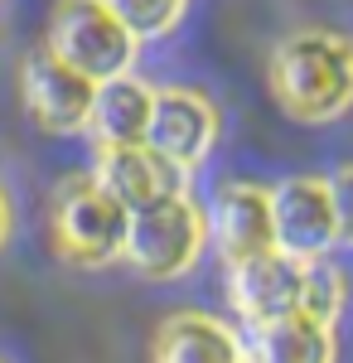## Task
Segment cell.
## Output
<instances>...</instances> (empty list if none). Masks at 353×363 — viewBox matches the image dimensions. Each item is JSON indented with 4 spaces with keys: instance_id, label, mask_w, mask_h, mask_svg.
Listing matches in <instances>:
<instances>
[{
    "instance_id": "obj_5",
    "label": "cell",
    "mask_w": 353,
    "mask_h": 363,
    "mask_svg": "<svg viewBox=\"0 0 353 363\" xmlns=\"http://www.w3.org/2000/svg\"><path fill=\"white\" fill-rule=\"evenodd\" d=\"M334 208H329V184L296 174L271 189V247L300 267L325 262L334 247Z\"/></svg>"
},
{
    "instance_id": "obj_18",
    "label": "cell",
    "mask_w": 353,
    "mask_h": 363,
    "mask_svg": "<svg viewBox=\"0 0 353 363\" xmlns=\"http://www.w3.org/2000/svg\"><path fill=\"white\" fill-rule=\"evenodd\" d=\"M0 363H5V359H0Z\"/></svg>"
},
{
    "instance_id": "obj_16",
    "label": "cell",
    "mask_w": 353,
    "mask_h": 363,
    "mask_svg": "<svg viewBox=\"0 0 353 363\" xmlns=\"http://www.w3.org/2000/svg\"><path fill=\"white\" fill-rule=\"evenodd\" d=\"M329 184V208H334V238L353 247V165H344Z\"/></svg>"
},
{
    "instance_id": "obj_9",
    "label": "cell",
    "mask_w": 353,
    "mask_h": 363,
    "mask_svg": "<svg viewBox=\"0 0 353 363\" xmlns=\"http://www.w3.org/2000/svg\"><path fill=\"white\" fill-rule=\"evenodd\" d=\"M218 140V112L213 102H203L198 92H184V87H169V92H155V107H150V131H145V145L164 155L169 165L194 169Z\"/></svg>"
},
{
    "instance_id": "obj_2",
    "label": "cell",
    "mask_w": 353,
    "mask_h": 363,
    "mask_svg": "<svg viewBox=\"0 0 353 363\" xmlns=\"http://www.w3.org/2000/svg\"><path fill=\"white\" fill-rule=\"evenodd\" d=\"M126 218L131 213L111 194H102L92 174H78L54 194V208H49L54 252L68 267H87V272L111 267L126 247Z\"/></svg>"
},
{
    "instance_id": "obj_17",
    "label": "cell",
    "mask_w": 353,
    "mask_h": 363,
    "mask_svg": "<svg viewBox=\"0 0 353 363\" xmlns=\"http://www.w3.org/2000/svg\"><path fill=\"white\" fill-rule=\"evenodd\" d=\"M10 228H15V213H10V199H5V189H0V247L10 242Z\"/></svg>"
},
{
    "instance_id": "obj_6",
    "label": "cell",
    "mask_w": 353,
    "mask_h": 363,
    "mask_svg": "<svg viewBox=\"0 0 353 363\" xmlns=\"http://www.w3.org/2000/svg\"><path fill=\"white\" fill-rule=\"evenodd\" d=\"M20 92H25V112L34 116L39 131L54 136H78L87 131V112H92V92L97 83L73 73L63 58H54L49 49H34L20 68Z\"/></svg>"
},
{
    "instance_id": "obj_12",
    "label": "cell",
    "mask_w": 353,
    "mask_h": 363,
    "mask_svg": "<svg viewBox=\"0 0 353 363\" xmlns=\"http://www.w3.org/2000/svg\"><path fill=\"white\" fill-rule=\"evenodd\" d=\"M155 363H247V344L213 315H169L155 335Z\"/></svg>"
},
{
    "instance_id": "obj_13",
    "label": "cell",
    "mask_w": 353,
    "mask_h": 363,
    "mask_svg": "<svg viewBox=\"0 0 353 363\" xmlns=\"http://www.w3.org/2000/svg\"><path fill=\"white\" fill-rule=\"evenodd\" d=\"M247 363H334V330L310 315H281L252 330Z\"/></svg>"
},
{
    "instance_id": "obj_8",
    "label": "cell",
    "mask_w": 353,
    "mask_h": 363,
    "mask_svg": "<svg viewBox=\"0 0 353 363\" xmlns=\"http://www.w3.org/2000/svg\"><path fill=\"white\" fill-rule=\"evenodd\" d=\"M92 184L111 194L126 213H136L145 203H160L169 194H184V169L155 155L150 145H97V165Z\"/></svg>"
},
{
    "instance_id": "obj_15",
    "label": "cell",
    "mask_w": 353,
    "mask_h": 363,
    "mask_svg": "<svg viewBox=\"0 0 353 363\" xmlns=\"http://www.w3.org/2000/svg\"><path fill=\"white\" fill-rule=\"evenodd\" d=\"M344 301H349V286H344V277H339L334 267H325V262H315V267L305 272L300 315H310V320H320V325H329V330H334V320H339Z\"/></svg>"
},
{
    "instance_id": "obj_10",
    "label": "cell",
    "mask_w": 353,
    "mask_h": 363,
    "mask_svg": "<svg viewBox=\"0 0 353 363\" xmlns=\"http://www.w3.org/2000/svg\"><path fill=\"white\" fill-rule=\"evenodd\" d=\"M203 233H213V247L223 252V262H247V257H262L271 247V189L262 184H223L208 208V223Z\"/></svg>"
},
{
    "instance_id": "obj_14",
    "label": "cell",
    "mask_w": 353,
    "mask_h": 363,
    "mask_svg": "<svg viewBox=\"0 0 353 363\" xmlns=\"http://www.w3.org/2000/svg\"><path fill=\"white\" fill-rule=\"evenodd\" d=\"M111 15L121 20V25L131 29V39H160L169 29L179 25V15H184V0H102Z\"/></svg>"
},
{
    "instance_id": "obj_1",
    "label": "cell",
    "mask_w": 353,
    "mask_h": 363,
    "mask_svg": "<svg viewBox=\"0 0 353 363\" xmlns=\"http://www.w3.org/2000/svg\"><path fill=\"white\" fill-rule=\"evenodd\" d=\"M271 97L296 121H334L353 107V44L344 34H291L271 54Z\"/></svg>"
},
{
    "instance_id": "obj_3",
    "label": "cell",
    "mask_w": 353,
    "mask_h": 363,
    "mask_svg": "<svg viewBox=\"0 0 353 363\" xmlns=\"http://www.w3.org/2000/svg\"><path fill=\"white\" fill-rule=\"evenodd\" d=\"M44 49L54 58H63L73 73L92 78V83L126 78L131 63H136V39H131V29L121 25L102 0H58Z\"/></svg>"
},
{
    "instance_id": "obj_4",
    "label": "cell",
    "mask_w": 353,
    "mask_h": 363,
    "mask_svg": "<svg viewBox=\"0 0 353 363\" xmlns=\"http://www.w3.org/2000/svg\"><path fill=\"white\" fill-rule=\"evenodd\" d=\"M121 257L131 262V272H140L150 281L184 277L203 257V213L184 194L145 203V208H136L126 218V247H121Z\"/></svg>"
},
{
    "instance_id": "obj_11",
    "label": "cell",
    "mask_w": 353,
    "mask_h": 363,
    "mask_svg": "<svg viewBox=\"0 0 353 363\" xmlns=\"http://www.w3.org/2000/svg\"><path fill=\"white\" fill-rule=\"evenodd\" d=\"M150 107H155V92L145 83H136L131 73L111 78V83H97L92 112H87V131H92L97 145H145Z\"/></svg>"
},
{
    "instance_id": "obj_7",
    "label": "cell",
    "mask_w": 353,
    "mask_h": 363,
    "mask_svg": "<svg viewBox=\"0 0 353 363\" xmlns=\"http://www.w3.org/2000/svg\"><path fill=\"white\" fill-rule=\"evenodd\" d=\"M305 272L310 267H300V262L281 257V252H262V257L232 262L228 267V301L247 320V330H257L267 320H281V315L300 310Z\"/></svg>"
}]
</instances>
